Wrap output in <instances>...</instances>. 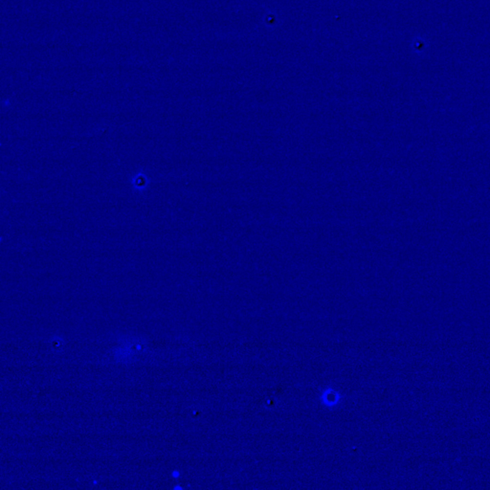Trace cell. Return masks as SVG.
Returning a JSON list of instances; mask_svg holds the SVG:
<instances>
[{"mask_svg":"<svg viewBox=\"0 0 490 490\" xmlns=\"http://www.w3.org/2000/svg\"><path fill=\"white\" fill-rule=\"evenodd\" d=\"M129 183L130 184L132 190L135 193L144 194L149 190L150 185L152 183V179L146 173V171L139 170L138 172L130 176L129 179Z\"/></svg>","mask_w":490,"mask_h":490,"instance_id":"cell-1","label":"cell"},{"mask_svg":"<svg viewBox=\"0 0 490 490\" xmlns=\"http://www.w3.org/2000/svg\"><path fill=\"white\" fill-rule=\"evenodd\" d=\"M325 400V403L328 404V405H333V404H335L334 400L337 399L338 400V396L335 395V393L333 392H325V398H323Z\"/></svg>","mask_w":490,"mask_h":490,"instance_id":"cell-2","label":"cell"}]
</instances>
